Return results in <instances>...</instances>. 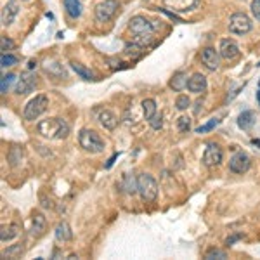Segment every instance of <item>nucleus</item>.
Instances as JSON below:
<instances>
[{"label": "nucleus", "mask_w": 260, "mask_h": 260, "mask_svg": "<svg viewBox=\"0 0 260 260\" xmlns=\"http://www.w3.org/2000/svg\"><path fill=\"white\" fill-rule=\"evenodd\" d=\"M149 125H151L155 130H160V129H162V125H163V122H162V115H155V116H153V118L149 120Z\"/></svg>", "instance_id": "obj_35"}, {"label": "nucleus", "mask_w": 260, "mask_h": 260, "mask_svg": "<svg viewBox=\"0 0 260 260\" xmlns=\"http://www.w3.org/2000/svg\"><path fill=\"white\" fill-rule=\"evenodd\" d=\"M201 63L208 68L210 71H215L220 65V54L212 47H206L201 51Z\"/></svg>", "instance_id": "obj_13"}, {"label": "nucleus", "mask_w": 260, "mask_h": 260, "mask_svg": "<svg viewBox=\"0 0 260 260\" xmlns=\"http://www.w3.org/2000/svg\"><path fill=\"white\" fill-rule=\"evenodd\" d=\"M47 108H49V97L47 95H44V94L35 95V97L31 99L26 106H24V111H23L24 120L33 122V120H37L40 115H44V113L47 111Z\"/></svg>", "instance_id": "obj_5"}, {"label": "nucleus", "mask_w": 260, "mask_h": 260, "mask_svg": "<svg viewBox=\"0 0 260 260\" xmlns=\"http://www.w3.org/2000/svg\"><path fill=\"white\" fill-rule=\"evenodd\" d=\"M191 106V101L187 95H179L175 101V108L179 109V111H184V109H187Z\"/></svg>", "instance_id": "obj_32"}, {"label": "nucleus", "mask_w": 260, "mask_h": 260, "mask_svg": "<svg viewBox=\"0 0 260 260\" xmlns=\"http://www.w3.org/2000/svg\"><path fill=\"white\" fill-rule=\"evenodd\" d=\"M120 3L118 0H104V2L97 3L95 5V21L97 23H108V21L113 19V16L118 10Z\"/></svg>", "instance_id": "obj_7"}, {"label": "nucleus", "mask_w": 260, "mask_h": 260, "mask_svg": "<svg viewBox=\"0 0 260 260\" xmlns=\"http://www.w3.org/2000/svg\"><path fill=\"white\" fill-rule=\"evenodd\" d=\"M257 101H259V106H260V90L257 92Z\"/></svg>", "instance_id": "obj_41"}, {"label": "nucleus", "mask_w": 260, "mask_h": 260, "mask_svg": "<svg viewBox=\"0 0 260 260\" xmlns=\"http://www.w3.org/2000/svg\"><path fill=\"white\" fill-rule=\"evenodd\" d=\"M45 226H47V219L44 217V213L33 212V215H31V231H33V234H42L45 231Z\"/></svg>", "instance_id": "obj_18"}, {"label": "nucleus", "mask_w": 260, "mask_h": 260, "mask_svg": "<svg viewBox=\"0 0 260 260\" xmlns=\"http://www.w3.org/2000/svg\"><path fill=\"white\" fill-rule=\"evenodd\" d=\"M240 238H241V234H236V236H231V238H227V240H226V245H227V247H231V245H233L234 241H238V240H240Z\"/></svg>", "instance_id": "obj_37"}, {"label": "nucleus", "mask_w": 260, "mask_h": 260, "mask_svg": "<svg viewBox=\"0 0 260 260\" xmlns=\"http://www.w3.org/2000/svg\"><path fill=\"white\" fill-rule=\"evenodd\" d=\"M14 80H16V75H12V73L3 75V77H2V84H0V92H2V94H7V90H9V87L12 85Z\"/></svg>", "instance_id": "obj_28"}, {"label": "nucleus", "mask_w": 260, "mask_h": 260, "mask_svg": "<svg viewBox=\"0 0 260 260\" xmlns=\"http://www.w3.org/2000/svg\"><path fill=\"white\" fill-rule=\"evenodd\" d=\"M187 90L193 94H201L206 90V78L201 73H194L193 77L187 80Z\"/></svg>", "instance_id": "obj_14"}, {"label": "nucleus", "mask_w": 260, "mask_h": 260, "mask_svg": "<svg viewBox=\"0 0 260 260\" xmlns=\"http://www.w3.org/2000/svg\"><path fill=\"white\" fill-rule=\"evenodd\" d=\"M16 63H17V59L14 58L12 54H2V58H0V66H2V68L14 66Z\"/></svg>", "instance_id": "obj_34"}, {"label": "nucleus", "mask_w": 260, "mask_h": 260, "mask_svg": "<svg viewBox=\"0 0 260 260\" xmlns=\"http://www.w3.org/2000/svg\"><path fill=\"white\" fill-rule=\"evenodd\" d=\"M78 144L84 151L92 153V155H97V153L104 151V141L95 130L90 129H82L78 134Z\"/></svg>", "instance_id": "obj_2"}, {"label": "nucleus", "mask_w": 260, "mask_h": 260, "mask_svg": "<svg viewBox=\"0 0 260 260\" xmlns=\"http://www.w3.org/2000/svg\"><path fill=\"white\" fill-rule=\"evenodd\" d=\"M170 87H172L175 92L184 90V88L187 87V77H186V73H182V71H179V73L173 75V78H172V80H170Z\"/></svg>", "instance_id": "obj_23"}, {"label": "nucleus", "mask_w": 260, "mask_h": 260, "mask_svg": "<svg viewBox=\"0 0 260 260\" xmlns=\"http://www.w3.org/2000/svg\"><path fill=\"white\" fill-rule=\"evenodd\" d=\"M71 68H73L75 73L80 78H84V80H94V73H92L90 70H87L84 65H80V63H71Z\"/></svg>", "instance_id": "obj_26"}, {"label": "nucleus", "mask_w": 260, "mask_h": 260, "mask_svg": "<svg viewBox=\"0 0 260 260\" xmlns=\"http://www.w3.org/2000/svg\"><path fill=\"white\" fill-rule=\"evenodd\" d=\"M219 54L222 59H227V61H233L240 56V47L234 40L231 38H224L220 40V47H219Z\"/></svg>", "instance_id": "obj_11"}, {"label": "nucleus", "mask_w": 260, "mask_h": 260, "mask_svg": "<svg viewBox=\"0 0 260 260\" xmlns=\"http://www.w3.org/2000/svg\"><path fill=\"white\" fill-rule=\"evenodd\" d=\"M177 129L180 132H189L191 130V118L189 116H180L177 120Z\"/></svg>", "instance_id": "obj_31"}, {"label": "nucleus", "mask_w": 260, "mask_h": 260, "mask_svg": "<svg viewBox=\"0 0 260 260\" xmlns=\"http://www.w3.org/2000/svg\"><path fill=\"white\" fill-rule=\"evenodd\" d=\"M129 30L132 35H135V42L137 44H144L155 33V26H153L151 21H148L144 16H134L129 21Z\"/></svg>", "instance_id": "obj_3"}, {"label": "nucleus", "mask_w": 260, "mask_h": 260, "mask_svg": "<svg viewBox=\"0 0 260 260\" xmlns=\"http://www.w3.org/2000/svg\"><path fill=\"white\" fill-rule=\"evenodd\" d=\"M116 156H118V155H113L111 158L108 160V163H106V169H109V167L113 165V162H115V160H116Z\"/></svg>", "instance_id": "obj_39"}, {"label": "nucleus", "mask_w": 260, "mask_h": 260, "mask_svg": "<svg viewBox=\"0 0 260 260\" xmlns=\"http://www.w3.org/2000/svg\"><path fill=\"white\" fill-rule=\"evenodd\" d=\"M222 149L217 144H208L203 153V165L208 167V169H213V167H219L222 163Z\"/></svg>", "instance_id": "obj_10"}, {"label": "nucleus", "mask_w": 260, "mask_h": 260, "mask_svg": "<svg viewBox=\"0 0 260 260\" xmlns=\"http://www.w3.org/2000/svg\"><path fill=\"white\" fill-rule=\"evenodd\" d=\"M255 125V113L254 111H243L238 116V127L243 130H248Z\"/></svg>", "instance_id": "obj_19"}, {"label": "nucleus", "mask_w": 260, "mask_h": 260, "mask_svg": "<svg viewBox=\"0 0 260 260\" xmlns=\"http://www.w3.org/2000/svg\"><path fill=\"white\" fill-rule=\"evenodd\" d=\"M257 66H260V63H259V65H257Z\"/></svg>", "instance_id": "obj_43"}, {"label": "nucleus", "mask_w": 260, "mask_h": 260, "mask_svg": "<svg viewBox=\"0 0 260 260\" xmlns=\"http://www.w3.org/2000/svg\"><path fill=\"white\" fill-rule=\"evenodd\" d=\"M227 28H229V31L234 35H247L248 31H252L254 23H252V19L245 12H234L233 16L229 17Z\"/></svg>", "instance_id": "obj_6"}, {"label": "nucleus", "mask_w": 260, "mask_h": 260, "mask_svg": "<svg viewBox=\"0 0 260 260\" xmlns=\"http://www.w3.org/2000/svg\"><path fill=\"white\" fill-rule=\"evenodd\" d=\"M33 68H37V61H30V63H28V70H33Z\"/></svg>", "instance_id": "obj_40"}, {"label": "nucleus", "mask_w": 260, "mask_h": 260, "mask_svg": "<svg viewBox=\"0 0 260 260\" xmlns=\"http://www.w3.org/2000/svg\"><path fill=\"white\" fill-rule=\"evenodd\" d=\"M137 193L141 194L142 201L151 203L158 196V182L149 173H139L137 175Z\"/></svg>", "instance_id": "obj_4"}, {"label": "nucleus", "mask_w": 260, "mask_h": 260, "mask_svg": "<svg viewBox=\"0 0 260 260\" xmlns=\"http://www.w3.org/2000/svg\"><path fill=\"white\" fill-rule=\"evenodd\" d=\"M37 132L45 139L59 141V139H65L70 135V125H68V122L63 118H47L38 123Z\"/></svg>", "instance_id": "obj_1"}, {"label": "nucleus", "mask_w": 260, "mask_h": 260, "mask_svg": "<svg viewBox=\"0 0 260 260\" xmlns=\"http://www.w3.org/2000/svg\"><path fill=\"white\" fill-rule=\"evenodd\" d=\"M142 111H144V116H146V120H151L153 116L156 115V102H155V99H144L142 101Z\"/></svg>", "instance_id": "obj_25"}, {"label": "nucleus", "mask_w": 260, "mask_h": 260, "mask_svg": "<svg viewBox=\"0 0 260 260\" xmlns=\"http://www.w3.org/2000/svg\"><path fill=\"white\" fill-rule=\"evenodd\" d=\"M252 14L257 21H260V0H252Z\"/></svg>", "instance_id": "obj_36"}, {"label": "nucleus", "mask_w": 260, "mask_h": 260, "mask_svg": "<svg viewBox=\"0 0 260 260\" xmlns=\"http://www.w3.org/2000/svg\"><path fill=\"white\" fill-rule=\"evenodd\" d=\"M99 123H101L106 130H113L118 125V118H116L111 111H108V109H102V111L99 113Z\"/></svg>", "instance_id": "obj_17"}, {"label": "nucleus", "mask_w": 260, "mask_h": 260, "mask_svg": "<svg viewBox=\"0 0 260 260\" xmlns=\"http://www.w3.org/2000/svg\"><path fill=\"white\" fill-rule=\"evenodd\" d=\"M14 47H16V44H14L10 38H7V37L0 38V49H2V54H9Z\"/></svg>", "instance_id": "obj_30"}, {"label": "nucleus", "mask_w": 260, "mask_h": 260, "mask_svg": "<svg viewBox=\"0 0 260 260\" xmlns=\"http://www.w3.org/2000/svg\"><path fill=\"white\" fill-rule=\"evenodd\" d=\"M54 236H56V240L61 241V243L73 240V233H71L70 224L65 222V220H63V222H59L58 227H56V231H54Z\"/></svg>", "instance_id": "obj_16"}, {"label": "nucleus", "mask_w": 260, "mask_h": 260, "mask_svg": "<svg viewBox=\"0 0 260 260\" xmlns=\"http://www.w3.org/2000/svg\"><path fill=\"white\" fill-rule=\"evenodd\" d=\"M252 142H254V144H260V141H257V139H254Z\"/></svg>", "instance_id": "obj_42"}, {"label": "nucleus", "mask_w": 260, "mask_h": 260, "mask_svg": "<svg viewBox=\"0 0 260 260\" xmlns=\"http://www.w3.org/2000/svg\"><path fill=\"white\" fill-rule=\"evenodd\" d=\"M217 125H219V120H217V118H212L208 123H205V125L198 127V129H196V132H198V134H206V132H210V130L215 129Z\"/></svg>", "instance_id": "obj_33"}, {"label": "nucleus", "mask_w": 260, "mask_h": 260, "mask_svg": "<svg viewBox=\"0 0 260 260\" xmlns=\"http://www.w3.org/2000/svg\"><path fill=\"white\" fill-rule=\"evenodd\" d=\"M42 201H44V203H42V206H44V208H52V206H54L51 199H45L44 196H42Z\"/></svg>", "instance_id": "obj_38"}, {"label": "nucleus", "mask_w": 260, "mask_h": 260, "mask_svg": "<svg viewBox=\"0 0 260 260\" xmlns=\"http://www.w3.org/2000/svg\"><path fill=\"white\" fill-rule=\"evenodd\" d=\"M19 234V226L17 224H9V226H2V231H0V240L2 243L5 241H10Z\"/></svg>", "instance_id": "obj_20"}, {"label": "nucleus", "mask_w": 260, "mask_h": 260, "mask_svg": "<svg viewBox=\"0 0 260 260\" xmlns=\"http://www.w3.org/2000/svg\"><path fill=\"white\" fill-rule=\"evenodd\" d=\"M250 165H252V160H250V156H248L245 151L234 153V155L231 156V160H229V170L233 173H245V172H248Z\"/></svg>", "instance_id": "obj_8"}, {"label": "nucleus", "mask_w": 260, "mask_h": 260, "mask_svg": "<svg viewBox=\"0 0 260 260\" xmlns=\"http://www.w3.org/2000/svg\"><path fill=\"white\" fill-rule=\"evenodd\" d=\"M199 3V0H163V5L172 9L173 12H187L193 10Z\"/></svg>", "instance_id": "obj_12"}, {"label": "nucleus", "mask_w": 260, "mask_h": 260, "mask_svg": "<svg viewBox=\"0 0 260 260\" xmlns=\"http://www.w3.org/2000/svg\"><path fill=\"white\" fill-rule=\"evenodd\" d=\"M35 87H37V75L30 73V71H24V73H21V77L17 78L16 94L26 95L30 94V92H33Z\"/></svg>", "instance_id": "obj_9"}, {"label": "nucleus", "mask_w": 260, "mask_h": 260, "mask_svg": "<svg viewBox=\"0 0 260 260\" xmlns=\"http://www.w3.org/2000/svg\"><path fill=\"white\" fill-rule=\"evenodd\" d=\"M63 3H65V9H66L68 16L73 17V19L80 17V14H82V3H80V0H63Z\"/></svg>", "instance_id": "obj_21"}, {"label": "nucleus", "mask_w": 260, "mask_h": 260, "mask_svg": "<svg viewBox=\"0 0 260 260\" xmlns=\"http://www.w3.org/2000/svg\"><path fill=\"white\" fill-rule=\"evenodd\" d=\"M23 252H24V247L23 245H12V247H9L7 250H3V254H2V257H7V259H17V257H21L23 255Z\"/></svg>", "instance_id": "obj_27"}, {"label": "nucleus", "mask_w": 260, "mask_h": 260, "mask_svg": "<svg viewBox=\"0 0 260 260\" xmlns=\"http://www.w3.org/2000/svg\"><path fill=\"white\" fill-rule=\"evenodd\" d=\"M120 187H123L129 194H135L137 193V179H134L130 173H125L122 184H120Z\"/></svg>", "instance_id": "obj_24"}, {"label": "nucleus", "mask_w": 260, "mask_h": 260, "mask_svg": "<svg viewBox=\"0 0 260 260\" xmlns=\"http://www.w3.org/2000/svg\"><path fill=\"white\" fill-rule=\"evenodd\" d=\"M205 259H206V260H213V259L224 260V259H227V254H226L224 250H219V248H212V250L206 252Z\"/></svg>", "instance_id": "obj_29"}, {"label": "nucleus", "mask_w": 260, "mask_h": 260, "mask_svg": "<svg viewBox=\"0 0 260 260\" xmlns=\"http://www.w3.org/2000/svg\"><path fill=\"white\" fill-rule=\"evenodd\" d=\"M17 12H19V5L16 2H7L2 7V24L3 26H9L12 24V21L16 19Z\"/></svg>", "instance_id": "obj_15"}, {"label": "nucleus", "mask_w": 260, "mask_h": 260, "mask_svg": "<svg viewBox=\"0 0 260 260\" xmlns=\"http://www.w3.org/2000/svg\"><path fill=\"white\" fill-rule=\"evenodd\" d=\"M21 160H23V148H21V146H12V148L9 149V155H7L9 165L16 169L17 165H21Z\"/></svg>", "instance_id": "obj_22"}]
</instances>
